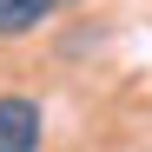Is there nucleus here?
Listing matches in <instances>:
<instances>
[{"label":"nucleus","instance_id":"obj_2","mask_svg":"<svg viewBox=\"0 0 152 152\" xmlns=\"http://www.w3.org/2000/svg\"><path fill=\"white\" fill-rule=\"evenodd\" d=\"M60 7H73V0H0V40H27V33L46 27Z\"/></svg>","mask_w":152,"mask_h":152},{"label":"nucleus","instance_id":"obj_1","mask_svg":"<svg viewBox=\"0 0 152 152\" xmlns=\"http://www.w3.org/2000/svg\"><path fill=\"white\" fill-rule=\"evenodd\" d=\"M40 132H46L40 99H27V93H0V152H40Z\"/></svg>","mask_w":152,"mask_h":152}]
</instances>
